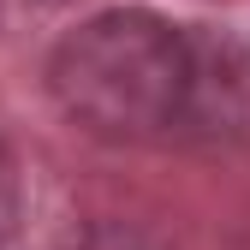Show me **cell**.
Listing matches in <instances>:
<instances>
[{"label":"cell","mask_w":250,"mask_h":250,"mask_svg":"<svg viewBox=\"0 0 250 250\" xmlns=\"http://www.w3.org/2000/svg\"><path fill=\"white\" fill-rule=\"evenodd\" d=\"M42 83L78 131L102 143H185L197 96V24L113 6L54 42Z\"/></svg>","instance_id":"1"},{"label":"cell","mask_w":250,"mask_h":250,"mask_svg":"<svg viewBox=\"0 0 250 250\" xmlns=\"http://www.w3.org/2000/svg\"><path fill=\"white\" fill-rule=\"evenodd\" d=\"M185 143H250V42L197 30V96Z\"/></svg>","instance_id":"2"},{"label":"cell","mask_w":250,"mask_h":250,"mask_svg":"<svg viewBox=\"0 0 250 250\" xmlns=\"http://www.w3.org/2000/svg\"><path fill=\"white\" fill-rule=\"evenodd\" d=\"M60 250H167L149 227H131V221H89L78 227Z\"/></svg>","instance_id":"3"},{"label":"cell","mask_w":250,"mask_h":250,"mask_svg":"<svg viewBox=\"0 0 250 250\" xmlns=\"http://www.w3.org/2000/svg\"><path fill=\"white\" fill-rule=\"evenodd\" d=\"M18 232V167H12V149L0 143V250L12 244Z\"/></svg>","instance_id":"4"}]
</instances>
